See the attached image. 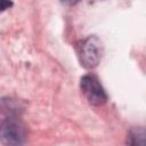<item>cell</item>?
Here are the masks:
<instances>
[{"label": "cell", "mask_w": 146, "mask_h": 146, "mask_svg": "<svg viewBox=\"0 0 146 146\" xmlns=\"http://www.w3.org/2000/svg\"><path fill=\"white\" fill-rule=\"evenodd\" d=\"M25 136V128L19 120L9 116L7 120L3 121L1 128V138L3 143L10 145H18L24 141Z\"/></svg>", "instance_id": "3"}, {"label": "cell", "mask_w": 146, "mask_h": 146, "mask_svg": "<svg viewBox=\"0 0 146 146\" xmlns=\"http://www.w3.org/2000/svg\"><path fill=\"white\" fill-rule=\"evenodd\" d=\"M65 5H68V6H73V5H76L78 2H80L81 0H60Z\"/></svg>", "instance_id": "6"}, {"label": "cell", "mask_w": 146, "mask_h": 146, "mask_svg": "<svg viewBox=\"0 0 146 146\" xmlns=\"http://www.w3.org/2000/svg\"><path fill=\"white\" fill-rule=\"evenodd\" d=\"M80 88L83 96L91 105L99 106L106 103L107 95L104 88L102 87L99 80L97 79V76L92 74H87L82 76L80 81Z\"/></svg>", "instance_id": "2"}, {"label": "cell", "mask_w": 146, "mask_h": 146, "mask_svg": "<svg viewBox=\"0 0 146 146\" xmlns=\"http://www.w3.org/2000/svg\"><path fill=\"white\" fill-rule=\"evenodd\" d=\"M10 6H11V2L9 0H1V9L2 10H6Z\"/></svg>", "instance_id": "5"}, {"label": "cell", "mask_w": 146, "mask_h": 146, "mask_svg": "<svg viewBox=\"0 0 146 146\" xmlns=\"http://www.w3.org/2000/svg\"><path fill=\"white\" fill-rule=\"evenodd\" d=\"M76 54L80 64L84 68H94L102 59L103 44L97 36L89 35L78 43Z\"/></svg>", "instance_id": "1"}, {"label": "cell", "mask_w": 146, "mask_h": 146, "mask_svg": "<svg viewBox=\"0 0 146 146\" xmlns=\"http://www.w3.org/2000/svg\"><path fill=\"white\" fill-rule=\"evenodd\" d=\"M128 143L131 145H146V129H133L129 133Z\"/></svg>", "instance_id": "4"}]
</instances>
